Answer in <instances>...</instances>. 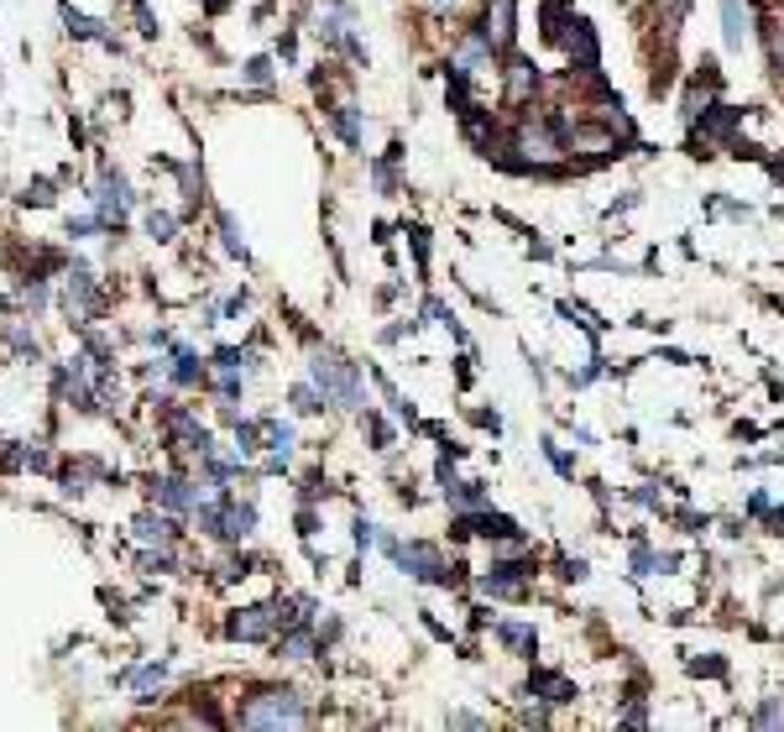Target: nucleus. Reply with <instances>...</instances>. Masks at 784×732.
<instances>
[{
  "label": "nucleus",
  "instance_id": "nucleus-27",
  "mask_svg": "<svg viewBox=\"0 0 784 732\" xmlns=\"http://www.w3.org/2000/svg\"><path fill=\"white\" fill-rule=\"evenodd\" d=\"M163 675H168V665H147V669H136V675H131V686L153 690V686H163Z\"/></svg>",
  "mask_w": 784,
  "mask_h": 732
},
{
  "label": "nucleus",
  "instance_id": "nucleus-15",
  "mask_svg": "<svg viewBox=\"0 0 784 732\" xmlns=\"http://www.w3.org/2000/svg\"><path fill=\"white\" fill-rule=\"evenodd\" d=\"M534 89H539V74H534V64H528V58H513V64H507V100L518 106V100H528Z\"/></svg>",
  "mask_w": 784,
  "mask_h": 732
},
{
  "label": "nucleus",
  "instance_id": "nucleus-36",
  "mask_svg": "<svg viewBox=\"0 0 784 732\" xmlns=\"http://www.w3.org/2000/svg\"><path fill=\"white\" fill-rule=\"evenodd\" d=\"M320 492H329V481H325V476H309V481H304V497H320Z\"/></svg>",
  "mask_w": 784,
  "mask_h": 732
},
{
  "label": "nucleus",
  "instance_id": "nucleus-39",
  "mask_svg": "<svg viewBox=\"0 0 784 732\" xmlns=\"http://www.w3.org/2000/svg\"><path fill=\"white\" fill-rule=\"evenodd\" d=\"M0 314H5V299H0Z\"/></svg>",
  "mask_w": 784,
  "mask_h": 732
},
{
  "label": "nucleus",
  "instance_id": "nucleus-7",
  "mask_svg": "<svg viewBox=\"0 0 784 732\" xmlns=\"http://www.w3.org/2000/svg\"><path fill=\"white\" fill-rule=\"evenodd\" d=\"M560 43L570 47V58H575L581 74H596V58H602V53H596V32H591L586 16H570L565 32H560Z\"/></svg>",
  "mask_w": 784,
  "mask_h": 732
},
{
  "label": "nucleus",
  "instance_id": "nucleus-32",
  "mask_svg": "<svg viewBox=\"0 0 784 732\" xmlns=\"http://www.w3.org/2000/svg\"><path fill=\"white\" fill-rule=\"evenodd\" d=\"M142 565L157 570V576H168V570H173V555H142Z\"/></svg>",
  "mask_w": 784,
  "mask_h": 732
},
{
  "label": "nucleus",
  "instance_id": "nucleus-31",
  "mask_svg": "<svg viewBox=\"0 0 784 732\" xmlns=\"http://www.w3.org/2000/svg\"><path fill=\"white\" fill-rule=\"evenodd\" d=\"M136 22H142V32H147V37H157V16L147 11V0H136Z\"/></svg>",
  "mask_w": 784,
  "mask_h": 732
},
{
  "label": "nucleus",
  "instance_id": "nucleus-12",
  "mask_svg": "<svg viewBox=\"0 0 784 732\" xmlns=\"http://www.w3.org/2000/svg\"><path fill=\"white\" fill-rule=\"evenodd\" d=\"M153 497L163 502V508H173V513H189V508H199V487L178 481V476H157V481H153Z\"/></svg>",
  "mask_w": 784,
  "mask_h": 732
},
{
  "label": "nucleus",
  "instance_id": "nucleus-8",
  "mask_svg": "<svg viewBox=\"0 0 784 732\" xmlns=\"http://www.w3.org/2000/svg\"><path fill=\"white\" fill-rule=\"evenodd\" d=\"M513 22H518V16H513V0H492V5H486V16H481V37H486L492 53L513 47V32H518Z\"/></svg>",
  "mask_w": 784,
  "mask_h": 732
},
{
  "label": "nucleus",
  "instance_id": "nucleus-26",
  "mask_svg": "<svg viewBox=\"0 0 784 732\" xmlns=\"http://www.w3.org/2000/svg\"><path fill=\"white\" fill-rule=\"evenodd\" d=\"M147 236H153V241H173V215L153 210V215H147Z\"/></svg>",
  "mask_w": 784,
  "mask_h": 732
},
{
  "label": "nucleus",
  "instance_id": "nucleus-6",
  "mask_svg": "<svg viewBox=\"0 0 784 732\" xmlns=\"http://www.w3.org/2000/svg\"><path fill=\"white\" fill-rule=\"evenodd\" d=\"M272 628H278V602H261V607H240V612H231L225 633L240 639V644H251V639H267Z\"/></svg>",
  "mask_w": 784,
  "mask_h": 732
},
{
  "label": "nucleus",
  "instance_id": "nucleus-3",
  "mask_svg": "<svg viewBox=\"0 0 784 732\" xmlns=\"http://www.w3.org/2000/svg\"><path fill=\"white\" fill-rule=\"evenodd\" d=\"M126 210H131V189L121 173H110L100 178V189H94V215L105 220V236H121V225H126Z\"/></svg>",
  "mask_w": 784,
  "mask_h": 732
},
{
  "label": "nucleus",
  "instance_id": "nucleus-17",
  "mask_svg": "<svg viewBox=\"0 0 784 732\" xmlns=\"http://www.w3.org/2000/svg\"><path fill=\"white\" fill-rule=\"evenodd\" d=\"M329 126H335V136L346 147H361V115H356V106H335L329 110Z\"/></svg>",
  "mask_w": 784,
  "mask_h": 732
},
{
  "label": "nucleus",
  "instance_id": "nucleus-11",
  "mask_svg": "<svg viewBox=\"0 0 784 732\" xmlns=\"http://www.w3.org/2000/svg\"><path fill=\"white\" fill-rule=\"evenodd\" d=\"M456 534H486V539H518V523L507 513H466L456 523Z\"/></svg>",
  "mask_w": 784,
  "mask_h": 732
},
{
  "label": "nucleus",
  "instance_id": "nucleus-16",
  "mask_svg": "<svg viewBox=\"0 0 784 732\" xmlns=\"http://www.w3.org/2000/svg\"><path fill=\"white\" fill-rule=\"evenodd\" d=\"M64 26H68V37H79V43H105V47H115V37H110V32H100V22L79 16L74 5L64 11Z\"/></svg>",
  "mask_w": 784,
  "mask_h": 732
},
{
  "label": "nucleus",
  "instance_id": "nucleus-20",
  "mask_svg": "<svg viewBox=\"0 0 784 732\" xmlns=\"http://www.w3.org/2000/svg\"><path fill=\"white\" fill-rule=\"evenodd\" d=\"M173 382H183V388H194V382H204V366H199L194 351H173Z\"/></svg>",
  "mask_w": 784,
  "mask_h": 732
},
{
  "label": "nucleus",
  "instance_id": "nucleus-38",
  "mask_svg": "<svg viewBox=\"0 0 784 732\" xmlns=\"http://www.w3.org/2000/svg\"><path fill=\"white\" fill-rule=\"evenodd\" d=\"M450 5H460V0H429V11H450Z\"/></svg>",
  "mask_w": 784,
  "mask_h": 732
},
{
  "label": "nucleus",
  "instance_id": "nucleus-25",
  "mask_svg": "<svg viewBox=\"0 0 784 732\" xmlns=\"http://www.w3.org/2000/svg\"><path fill=\"white\" fill-rule=\"evenodd\" d=\"M497 639L502 644H513V648H534V633L518 628V623H497Z\"/></svg>",
  "mask_w": 784,
  "mask_h": 732
},
{
  "label": "nucleus",
  "instance_id": "nucleus-14",
  "mask_svg": "<svg viewBox=\"0 0 784 732\" xmlns=\"http://www.w3.org/2000/svg\"><path fill=\"white\" fill-rule=\"evenodd\" d=\"M168 430L178 434V440H183V451H194V455H210V434L199 430L194 419H189V413L183 409H168Z\"/></svg>",
  "mask_w": 784,
  "mask_h": 732
},
{
  "label": "nucleus",
  "instance_id": "nucleus-1",
  "mask_svg": "<svg viewBox=\"0 0 784 732\" xmlns=\"http://www.w3.org/2000/svg\"><path fill=\"white\" fill-rule=\"evenodd\" d=\"M309 382L325 392V403H335V409H361V403H367L361 371H356V362H346L340 351H314V356H309Z\"/></svg>",
  "mask_w": 784,
  "mask_h": 732
},
{
  "label": "nucleus",
  "instance_id": "nucleus-19",
  "mask_svg": "<svg viewBox=\"0 0 784 732\" xmlns=\"http://www.w3.org/2000/svg\"><path fill=\"white\" fill-rule=\"evenodd\" d=\"M309 654H314V633L309 628H288L278 639V659H309Z\"/></svg>",
  "mask_w": 784,
  "mask_h": 732
},
{
  "label": "nucleus",
  "instance_id": "nucleus-30",
  "mask_svg": "<svg viewBox=\"0 0 784 732\" xmlns=\"http://www.w3.org/2000/svg\"><path fill=\"white\" fill-rule=\"evenodd\" d=\"M246 85H272V64H267V58H251V64H246Z\"/></svg>",
  "mask_w": 784,
  "mask_h": 732
},
{
  "label": "nucleus",
  "instance_id": "nucleus-21",
  "mask_svg": "<svg viewBox=\"0 0 784 732\" xmlns=\"http://www.w3.org/2000/svg\"><path fill=\"white\" fill-rule=\"evenodd\" d=\"M528 686L545 690V701H555V707H560V701H575V686H570V680H560V675H534Z\"/></svg>",
  "mask_w": 784,
  "mask_h": 732
},
{
  "label": "nucleus",
  "instance_id": "nucleus-28",
  "mask_svg": "<svg viewBox=\"0 0 784 732\" xmlns=\"http://www.w3.org/2000/svg\"><path fill=\"white\" fill-rule=\"evenodd\" d=\"M22 204H37V210H47V204H53V184H47V178H37V184L22 195Z\"/></svg>",
  "mask_w": 784,
  "mask_h": 732
},
{
  "label": "nucleus",
  "instance_id": "nucleus-33",
  "mask_svg": "<svg viewBox=\"0 0 784 732\" xmlns=\"http://www.w3.org/2000/svg\"><path fill=\"white\" fill-rule=\"evenodd\" d=\"M545 455H549V461H555V466H560V472H575V466H570V461H565V451H560V445H555V440H545Z\"/></svg>",
  "mask_w": 784,
  "mask_h": 732
},
{
  "label": "nucleus",
  "instance_id": "nucleus-10",
  "mask_svg": "<svg viewBox=\"0 0 784 732\" xmlns=\"http://www.w3.org/2000/svg\"><path fill=\"white\" fill-rule=\"evenodd\" d=\"M257 529V508L251 502H231V497H220V529L215 539H246Z\"/></svg>",
  "mask_w": 784,
  "mask_h": 732
},
{
  "label": "nucleus",
  "instance_id": "nucleus-23",
  "mask_svg": "<svg viewBox=\"0 0 784 732\" xmlns=\"http://www.w3.org/2000/svg\"><path fill=\"white\" fill-rule=\"evenodd\" d=\"M220 236H225V252H231V257L246 262V241H240V225L231 215H220Z\"/></svg>",
  "mask_w": 784,
  "mask_h": 732
},
{
  "label": "nucleus",
  "instance_id": "nucleus-2",
  "mask_svg": "<svg viewBox=\"0 0 784 732\" xmlns=\"http://www.w3.org/2000/svg\"><path fill=\"white\" fill-rule=\"evenodd\" d=\"M299 722H309L304 696L288 686L257 690V696L240 707V728H299Z\"/></svg>",
  "mask_w": 784,
  "mask_h": 732
},
{
  "label": "nucleus",
  "instance_id": "nucleus-37",
  "mask_svg": "<svg viewBox=\"0 0 784 732\" xmlns=\"http://www.w3.org/2000/svg\"><path fill=\"white\" fill-rule=\"evenodd\" d=\"M774 68L784 74V32H774Z\"/></svg>",
  "mask_w": 784,
  "mask_h": 732
},
{
  "label": "nucleus",
  "instance_id": "nucleus-13",
  "mask_svg": "<svg viewBox=\"0 0 784 732\" xmlns=\"http://www.w3.org/2000/svg\"><path fill=\"white\" fill-rule=\"evenodd\" d=\"M748 32H753V22H748V5H742V0H721V37H727V47H732V53H742Z\"/></svg>",
  "mask_w": 784,
  "mask_h": 732
},
{
  "label": "nucleus",
  "instance_id": "nucleus-35",
  "mask_svg": "<svg viewBox=\"0 0 784 732\" xmlns=\"http://www.w3.org/2000/svg\"><path fill=\"white\" fill-rule=\"evenodd\" d=\"M753 722H759V728H769V722H780V701H769V707H763L759 717H753Z\"/></svg>",
  "mask_w": 784,
  "mask_h": 732
},
{
  "label": "nucleus",
  "instance_id": "nucleus-34",
  "mask_svg": "<svg viewBox=\"0 0 784 732\" xmlns=\"http://www.w3.org/2000/svg\"><path fill=\"white\" fill-rule=\"evenodd\" d=\"M450 728H486V722L471 717V711H450Z\"/></svg>",
  "mask_w": 784,
  "mask_h": 732
},
{
  "label": "nucleus",
  "instance_id": "nucleus-24",
  "mask_svg": "<svg viewBox=\"0 0 784 732\" xmlns=\"http://www.w3.org/2000/svg\"><path fill=\"white\" fill-rule=\"evenodd\" d=\"M267 451L288 455V451H293V430H288V424H267Z\"/></svg>",
  "mask_w": 784,
  "mask_h": 732
},
{
  "label": "nucleus",
  "instance_id": "nucleus-22",
  "mask_svg": "<svg viewBox=\"0 0 784 732\" xmlns=\"http://www.w3.org/2000/svg\"><path fill=\"white\" fill-rule=\"evenodd\" d=\"M293 409H299V413H320V409H325V392L314 388V382H299V388H293Z\"/></svg>",
  "mask_w": 784,
  "mask_h": 732
},
{
  "label": "nucleus",
  "instance_id": "nucleus-9",
  "mask_svg": "<svg viewBox=\"0 0 784 732\" xmlns=\"http://www.w3.org/2000/svg\"><path fill=\"white\" fill-rule=\"evenodd\" d=\"M738 110L732 106H712L706 115H696V142L706 147V142H727V147H738Z\"/></svg>",
  "mask_w": 784,
  "mask_h": 732
},
{
  "label": "nucleus",
  "instance_id": "nucleus-29",
  "mask_svg": "<svg viewBox=\"0 0 784 732\" xmlns=\"http://www.w3.org/2000/svg\"><path fill=\"white\" fill-rule=\"evenodd\" d=\"M367 434H371V445H377V451H388V445H392V430H388V419H377V413H371V419H367Z\"/></svg>",
  "mask_w": 784,
  "mask_h": 732
},
{
  "label": "nucleus",
  "instance_id": "nucleus-4",
  "mask_svg": "<svg viewBox=\"0 0 784 732\" xmlns=\"http://www.w3.org/2000/svg\"><path fill=\"white\" fill-rule=\"evenodd\" d=\"M392 561L403 565V570H414L418 581H456V570H450V565H445V555H439L435 544H408V550H403V544H397V555H392Z\"/></svg>",
  "mask_w": 784,
  "mask_h": 732
},
{
  "label": "nucleus",
  "instance_id": "nucleus-18",
  "mask_svg": "<svg viewBox=\"0 0 784 732\" xmlns=\"http://www.w3.org/2000/svg\"><path fill=\"white\" fill-rule=\"evenodd\" d=\"M131 529H136V539H142V544H168V539H173V518L142 513L136 523H131Z\"/></svg>",
  "mask_w": 784,
  "mask_h": 732
},
{
  "label": "nucleus",
  "instance_id": "nucleus-5",
  "mask_svg": "<svg viewBox=\"0 0 784 732\" xmlns=\"http://www.w3.org/2000/svg\"><path fill=\"white\" fill-rule=\"evenodd\" d=\"M64 309H68V320L74 324H89L94 314H100V288H94V278H89L85 267H74V273H68Z\"/></svg>",
  "mask_w": 784,
  "mask_h": 732
}]
</instances>
